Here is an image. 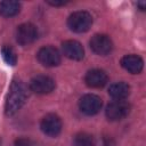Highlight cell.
Segmentation results:
<instances>
[{
	"mask_svg": "<svg viewBox=\"0 0 146 146\" xmlns=\"http://www.w3.org/2000/svg\"><path fill=\"white\" fill-rule=\"evenodd\" d=\"M121 66L128 71L129 73H132V74H138L143 71V67H144V62L141 59L140 56H137V55H125L124 57H122L121 59Z\"/></svg>",
	"mask_w": 146,
	"mask_h": 146,
	"instance_id": "cell-12",
	"label": "cell"
},
{
	"mask_svg": "<svg viewBox=\"0 0 146 146\" xmlns=\"http://www.w3.org/2000/svg\"><path fill=\"white\" fill-rule=\"evenodd\" d=\"M84 81L87 86L90 88H102L107 83L108 76L105 73V71L99 68H94L87 72Z\"/></svg>",
	"mask_w": 146,
	"mask_h": 146,
	"instance_id": "cell-11",
	"label": "cell"
},
{
	"mask_svg": "<svg viewBox=\"0 0 146 146\" xmlns=\"http://www.w3.org/2000/svg\"><path fill=\"white\" fill-rule=\"evenodd\" d=\"M64 55L73 60H81L84 56V49L82 44L75 40H67L62 43Z\"/></svg>",
	"mask_w": 146,
	"mask_h": 146,
	"instance_id": "cell-10",
	"label": "cell"
},
{
	"mask_svg": "<svg viewBox=\"0 0 146 146\" xmlns=\"http://www.w3.org/2000/svg\"><path fill=\"white\" fill-rule=\"evenodd\" d=\"M72 146H95V139L90 133L79 132L74 136Z\"/></svg>",
	"mask_w": 146,
	"mask_h": 146,
	"instance_id": "cell-15",
	"label": "cell"
},
{
	"mask_svg": "<svg viewBox=\"0 0 146 146\" xmlns=\"http://www.w3.org/2000/svg\"><path fill=\"white\" fill-rule=\"evenodd\" d=\"M89 44H90L91 50L95 54L100 55V56L108 55L112 51V48H113L112 40L105 34H95L90 39Z\"/></svg>",
	"mask_w": 146,
	"mask_h": 146,
	"instance_id": "cell-9",
	"label": "cell"
},
{
	"mask_svg": "<svg viewBox=\"0 0 146 146\" xmlns=\"http://www.w3.org/2000/svg\"><path fill=\"white\" fill-rule=\"evenodd\" d=\"M103 102L99 96L94 94H87L79 100V108L86 115H95L102 108Z\"/></svg>",
	"mask_w": 146,
	"mask_h": 146,
	"instance_id": "cell-3",
	"label": "cell"
},
{
	"mask_svg": "<svg viewBox=\"0 0 146 146\" xmlns=\"http://www.w3.org/2000/svg\"><path fill=\"white\" fill-rule=\"evenodd\" d=\"M137 6L139 7L140 10H145L146 9V2L145 1H138L137 2Z\"/></svg>",
	"mask_w": 146,
	"mask_h": 146,
	"instance_id": "cell-19",
	"label": "cell"
},
{
	"mask_svg": "<svg viewBox=\"0 0 146 146\" xmlns=\"http://www.w3.org/2000/svg\"><path fill=\"white\" fill-rule=\"evenodd\" d=\"M108 94L112 98H114L116 100H123L129 96L130 87L125 82H116L110 87Z\"/></svg>",
	"mask_w": 146,
	"mask_h": 146,
	"instance_id": "cell-13",
	"label": "cell"
},
{
	"mask_svg": "<svg viewBox=\"0 0 146 146\" xmlns=\"http://www.w3.org/2000/svg\"><path fill=\"white\" fill-rule=\"evenodd\" d=\"M47 3H49V5L56 7V6H64V5L67 3V1H63V0H62V1H56V0H55V1H51V0H48Z\"/></svg>",
	"mask_w": 146,
	"mask_h": 146,
	"instance_id": "cell-18",
	"label": "cell"
},
{
	"mask_svg": "<svg viewBox=\"0 0 146 146\" xmlns=\"http://www.w3.org/2000/svg\"><path fill=\"white\" fill-rule=\"evenodd\" d=\"M38 38V29L31 23H24L16 30V41L21 46H27Z\"/></svg>",
	"mask_w": 146,
	"mask_h": 146,
	"instance_id": "cell-6",
	"label": "cell"
},
{
	"mask_svg": "<svg viewBox=\"0 0 146 146\" xmlns=\"http://www.w3.org/2000/svg\"><path fill=\"white\" fill-rule=\"evenodd\" d=\"M27 98V90L23 82L21 81H13L9 87L8 94L6 96L5 103V112L7 115H14L21 107L24 105Z\"/></svg>",
	"mask_w": 146,
	"mask_h": 146,
	"instance_id": "cell-1",
	"label": "cell"
},
{
	"mask_svg": "<svg viewBox=\"0 0 146 146\" xmlns=\"http://www.w3.org/2000/svg\"><path fill=\"white\" fill-rule=\"evenodd\" d=\"M21 10V3L14 0H5L0 2V15L3 17H13Z\"/></svg>",
	"mask_w": 146,
	"mask_h": 146,
	"instance_id": "cell-14",
	"label": "cell"
},
{
	"mask_svg": "<svg viewBox=\"0 0 146 146\" xmlns=\"http://www.w3.org/2000/svg\"><path fill=\"white\" fill-rule=\"evenodd\" d=\"M56 87L54 79L47 75H36L30 82V89L39 95L50 94Z\"/></svg>",
	"mask_w": 146,
	"mask_h": 146,
	"instance_id": "cell-8",
	"label": "cell"
},
{
	"mask_svg": "<svg viewBox=\"0 0 146 146\" xmlns=\"http://www.w3.org/2000/svg\"><path fill=\"white\" fill-rule=\"evenodd\" d=\"M36 57H38V60L43 66H47V67H54V66L59 65V63H60L59 51L55 47H51V46L42 47L38 51Z\"/></svg>",
	"mask_w": 146,
	"mask_h": 146,
	"instance_id": "cell-7",
	"label": "cell"
},
{
	"mask_svg": "<svg viewBox=\"0 0 146 146\" xmlns=\"http://www.w3.org/2000/svg\"><path fill=\"white\" fill-rule=\"evenodd\" d=\"M92 25V17L88 11H75L67 18V26L75 33H84Z\"/></svg>",
	"mask_w": 146,
	"mask_h": 146,
	"instance_id": "cell-2",
	"label": "cell"
},
{
	"mask_svg": "<svg viewBox=\"0 0 146 146\" xmlns=\"http://www.w3.org/2000/svg\"><path fill=\"white\" fill-rule=\"evenodd\" d=\"M15 146H33V143L29 138H17L15 140Z\"/></svg>",
	"mask_w": 146,
	"mask_h": 146,
	"instance_id": "cell-17",
	"label": "cell"
},
{
	"mask_svg": "<svg viewBox=\"0 0 146 146\" xmlns=\"http://www.w3.org/2000/svg\"><path fill=\"white\" fill-rule=\"evenodd\" d=\"M1 54H2V57L5 59V62L8 64V65H11L14 66L17 62V56H16V52L15 50L10 47V46H3L2 49H1Z\"/></svg>",
	"mask_w": 146,
	"mask_h": 146,
	"instance_id": "cell-16",
	"label": "cell"
},
{
	"mask_svg": "<svg viewBox=\"0 0 146 146\" xmlns=\"http://www.w3.org/2000/svg\"><path fill=\"white\" fill-rule=\"evenodd\" d=\"M130 112V105L124 100H114L106 107V116L110 121H119L124 119Z\"/></svg>",
	"mask_w": 146,
	"mask_h": 146,
	"instance_id": "cell-5",
	"label": "cell"
},
{
	"mask_svg": "<svg viewBox=\"0 0 146 146\" xmlns=\"http://www.w3.org/2000/svg\"><path fill=\"white\" fill-rule=\"evenodd\" d=\"M40 127L44 135L49 137H56L62 131V120L58 115L49 113L42 117Z\"/></svg>",
	"mask_w": 146,
	"mask_h": 146,
	"instance_id": "cell-4",
	"label": "cell"
}]
</instances>
